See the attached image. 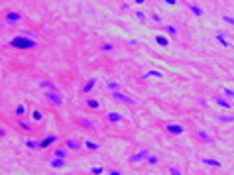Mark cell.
I'll use <instances>...</instances> for the list:
<instances>
[{"label":"cell","instance_id":"2e32d148","mask_svg":"<svg viewBox=\"0 0 234 175\" xmlns=\"http://www.w3.org/2000/svg\"><path fill=\"white\" fill-rule=\"evenodd\" d=\"M65 146H67L69 150H81L85 144H81V142H77V140H67L65 142Z\"/></svg>","mask_w":234,"mask_h":175},{"label":"cell","instance_id":"d6a6232c","mask_svg":"<svg viewBox=\"0 0 234 175\" xmlns=\"http://www.w3.org/2000/svg\"><path fill=\"white\" fill-rule=\"evenodd\" d=\"M148 163H152V165H157V163H159V159H157L156 156H152V154H150V156H148Z\"/></svg>","mask_w":234,"mask_h":175},{"label":"cell","instance_id":"f35d334b","mask_svg":"<svg viewBox=\"0 0 234 175\" xmlns=\"http://www.w3.org/2000/svg\"><path fill=\"white\" fill-rule=\"evenodd\" d=\"M110 175H122V171H116V169H112V171H110Z\"/></svg>","mask_w":234,"mask_h":175},{"label":"cell","instance_id":"d590c367","mask_svg":"<svg viewBox=\"0 0 234 175\" xmlns=\"http://www.w3.org/2000/svg\"><path fill=\"white\" fill-rule=\"evenodd\" d=\"M222 20L226 22V24H230V26H234V18H232V16H226V14H224V16H222Z\"/></svg>","mask_w":234,"mask_h":175},{"label":"cell","instance_id":"d6986e66","mask_svg":"<svg viewBox=\"0 0 234 175\" xmlns=\"http://www.w3.org/2000/svg\"><path fill=\"white\" fill-rule=\"evenodd\" d=\"M53 156L55 157H61V159H67V151H65V148H55L53 150Z\"/></svg>","mask_w":234,"mask_h":175},{"label":"cell","instance_id":"836d02e7","mask_svg":"<svg viewBox=\"0 0 234 175\" xmlns=\"http://www.w3.org/2000/svg\"><path fill=\"white\" fill-rule=\"evenodd\" d=\"M18 126H20V128H24L26 132H30V130H32V126H30V124H26V122H22V120H18Z\"/></svg>","mask_w":234,"mask_h":175},{"label":"cell","instance_id":"44dd1931","mask_svg":"<svg viewBox=\"0 0 234 175\" xmlns=\"http://www.w3.org/2000/svg\"><path fill=\"white\" fill-rule=\"evenodd\" d=\"M85 104L89 106V108H100V103H98L97 98H87V100H85Z\"/></svg>","mask_w":234,"mask_h":175},{"label":"cell","instance_id":"ab89813d","mask_svg":"<svg viewBox=\"0 0 234 175\" xmlns=\"http://www.w3.org/2000/svg\"><path fill=\"white\" fill-rule=\"evenodd\" d=\"M165 4H177V0H165Z\"/></svg>","mask_w":234,"mask_h":175},{"label":"cell","instance_id":"4dcf8cb0","mask_svg":"<svg viewBox=\"0 0 234 175\" xmlns=\"http://www.w3.org/2000/svg\"><path fill=\"white\" fill-rule=\"evenodd\" d=\"M167 169H169V173L171 175H183V173H181L179 169H177V167H175V165H169V167H167Z\"/></svg>","mask_w":234,"mask_h":175},{"label":"cell","instance_id":"74e56055","mask_svg":"<svg viewBox=\"0 0 234 175\" xmlns=\"http://www.w3.org/2000/svg\"><path fill=\"white\" fill-rule=\"evenodd\" d=\"M136 18L144 22V20H146V14H144V12H140V10H138V12H136Z\"/></svg>","mask_w":234,"mask_h":175},{"label":"cell","instance_id":"ac0fdd59","mask_svg":"<svg viewBox=\"0 0 234 175\" xmlns=\"http://www.w3.org/2000/svg\"><path fill=\"white\" fill-rule=\"evenodd\" d=\"M106 120L108 122H120L122 120V114L120 112H108L106 114Z\"/></svg>","mask_w":234,"mask_h":175},{"label":"cell","instance_id":"5b68a950","mask_svg":"<svg viewBox=\"0 0 234 175\" xmlns=\"http://www.w3.org/2000/svg\"><path fill=\"white\" fill-rule=\"evenodd\" d=\"M45 98L49 100V103H53L55 106H61V104H63V98H61L55 91H47V93H45Z\"/></svg>","mask_w":234,"mask_h":175},{"label":"cell","instance_id":"ffe728a7","mask_svg":"<svg viewBox=\"0 0 234 175\" xmlns=\"http://www.w3.org/2000/svg\"><path fill=\"white\" fill-rule=\"evenodd\" d=\"M216 120L226 124V122H234V116H230V114H218V116H216Z\"/></svg>","mask_w":234,"mask_h":175},{"label":"cell","instance_id":"7a4b0ae2","mask_svg":"<svg viewBox=\"0 0 234 175\" xmlns=\"http://www.w3.org/2000/svg\"><path fill=\"white\" fill-rule=\"evenodd\" d=\"M22 18H24V14H20V12H8L6 18H4V26L12 28V26H16L18 22H22Z\"/></svg>","mask_w":234,"mask_h":175},{"label":"cell","instance_id":"8d00e7d4","mask_svg":"<svg viewBox=\"0 0 234 175\" xmlns=\"http://www.w3.org/2000/svg\"><path fill=\"white\" fill-rule=\"evenodd\" d=\"M152 20H153V22H157V24H159V26H163V20H162V18H159V16H157V14H152Z\"/></svg>","mask_w":234,"mask_h":175},{"label":"cell","instance_id":"f546056e","mask_svg":"<svg viewBox=\"0 0 234 175\" xmlns=\"http://www.w3.org/2000/svg\"><path fill=\"white\" fill-rule=\"evenodd\" d=\"M91 173L93 175H102V173H104V167H93Z\"/></svg>","mask_w":234,"mask_h":175},{"label":"cell","instance_id":"603a6c76","mask_svg":"<svg viewBox=\"0 0 234 175\" xmlns=\"http://www.w3.org/2000/svg\"><path fill=\"white\" fill-rule=\"evenodd\" d=\"M162 28H163V30H165L167 34H171V35H177V34H179V30H177L175 26H165V24H163Z\"/></svg>","mask_w":234,"mask_h":175},{"label":"cell","instance_id":"d4e9b609","mask_svg":"<svg viewBox=\"0 0 234 175\" xmlns=\"http://www.w3.org/2000/svg\"><path fill=\"white\" fill-rule=\"evenodd\" d=\"M85 148H89V150H94V151H97V150H100V144H94V142H89V140H87V142H85Z\"/></svg>","mask_w":234,"mask_h":175},{"label":"cell","instance_id":"e575fe53","mask_svg":"<svg viewBox=\"0 0 234 175\" xmlns=\"http://www.w3.org/2000/svg\"><path fill=\"white\" fill-rule=\"evenodd\" d=\"M16 114H18V116H24V114H26V106H24V104H20V106L16 108Z\"/></svg>","mask_w":234,"mask_h":175},{"label":"cell","instance_id":"30bf717a","mask_svg":"<svg viewBox=\"0 0 234 175\" xmlns=\"http://www.w3.org/2000/svg\"><path fill=\"white\" fill-rule=\"evenodd\" d=\"M148 156H150V151H148V150H142L140 154L130 156V162H142V159H148Z\"/></svg>","mask_w":234,"mask_h":175},{"label":"cell","instance_id":"8fae6325","mask_svg":"<svg viewBox=\"0 0 234 175\" xmlns=\"http://www.w3.org/2000/svg\"><path fill=\"white\" fill-rule=\"evenodd\" d=\"M216 41L221 43L222 47H228V45H230V41L226 40V34H224V32H218V34H216Z\"/></svg>","mask_w":234,"mask_h":175},{"label":"cell","instance_id":"4fadbf2b","mask_svg":"<svg viewBox=\"0 0 234 175\" xmlns=\"http://www.w3.org/2000/svg\"><path fill=\"white\" fill-rule=\"evenodd\" d=\"M150 77H159V79H163V73L157 71V69H152V71H148V73H144V75H142V79H150Z\"/></svg>","mask_w":234,"mask_h":175},{"label":"cell","instance_id":"7402d4cb","mask_svg":"<svg viewBox=\"0 0 234 175\" xmlns=\"http://www.w3.org/2000/svg\"><path fill=\"white\" fill-rule=\"evenodd\" d=\"M189 10H191V12L195 14V16H205V10H203V8H199V6H193V4H191V6H189Z\"/></svg>","mask_w":234,"mask_h":175},{"label":"cell","instance_id":"60d3db41","mask_svg":"<svg viewBox=\"0 0 234 175\" xmlns=\"http://www.w3.org/2000/svg\"><path fill=\"white\" fill-rule=\"evenodd\" d=\"M136 2H138V4H144V2H146V0H136Z\"/></svg>","mask_w":234,"mask_h":175},{"label":"cell","instance_id":"6da1fadb","mask_svg":"<svg viewBox=\"0 0 234 175\" xmlns=\"http://www.w3.org/2000/svg\"><path fill=\"white\" fill-rule=\"evenodd\" d=\"M10 45H12V47H18V49H35L40 43H38V40L28 38V35L20 34V35H16L14 40H10Z\"/></svg>","mask_w":234,"mask_h":175},{"label":"cell","instance_id":"4316f807","mask_svg":"<svg viewBox=\"0 0 234 175\" xmlns=\"http://www.w3.org/2000/svg\"><path fill=\"white\" fill-rule=\"evenodd\" d=\"M222 94H224V98H234V91L232 89H226V87H224V89H222Z\"/></svg>","mask_w":234,"mask_h":175},{"label":"cell","instance_id":"9a60e30c","mask_svg":"<svg viewBox=\"0 0 234 175\" xmlns=\"http://www.w3.org/2000/svg\"><path fill=\"white\" fill-rule=\"evenodd\" d=\"M94 85H97V77H91V79H89V81H87V85L83 87V89H81V91H83V93H91Z\"/></svg>","mask_w":234,"mask_h":175},{"label":"cell","instance_id":"52a82bcc","mask_svg":"<svg viewBox=\"0 0 234 175\" xmlns=\"http://www.w3.org/2000/svg\"><path fill=\"white\" fill-rule=\"evenodd\" d=\"M49 165H51V167H55V169H61V167H65V165H67V159H61V157H53V159H51V162H49Z\"/></svg>","mask_w":234,"mask_h":175},{"label":"cell","instance_id":"3957f363","mask_svg":"<svg viewBox=\"0 0 234 175\" xmlns=\"http://www.w3.org/2000/svg\"><path fill=\"white\" fill-rule=\"evenodd\" d=\"M110 94H112V98H114V100H120V103H126V104H136V98L126 97V94H122L120 91H112Z\"/></svg>","mask_w":234,"mask_h":175},{"label":"cell","instance_id":"7c38bea8","mask_svg":"<svg viewBox=\"0 0 234 175\" xmlns=\"http://www.w3.org/2000/svg\"><path fill=\"white\" fill-rule=\"evenodd\" d=\"M195 136L199 138L201 142H213V138H210L207 132H205V130H197V132H195Z\"/></svg>","mask_w":234,"mask_h":175},{"label":"cell","instance_id":"83f0119b","mask_svg":"<svg viewBox=\"0 0 234 175\" xmlns=\"http://www.w3.org/2000/svg\"><path fill=\"white\" fill-rule=\"evenodd\" d=\"M28 148H30V150H38L40 148V142H35V140H28Z\"/></svg>","mask_w":234,"mask_h":175},{"label":"cell","instance_id":"ba28073f","mask_svg":"<svg viewBox=\"0 0 234 175\" xmlns=\"http://www.w3.org/2000/svg\"><path fill=\"white\" fill-rule=\"evenodd\" d=\"M57 140H59V136H55V134H49V136L45 138V140H41V142H40V148H47L49 144H53V142H57Z\"/></svg>","mask_w":234,"mask_h":175},{"label":"cell","instance_id":"277c9868","mask_svg":"<svg viewBox=\"0 0 234 175\" xmlns=\"http://www.w3.org/2000/svg\"><path fill=\"white\" fill-rule=\"evenodd\" d=\"M165 132L167 134H173V136H179L185 132V128L181 124H165Z\"/></svg>","mask_w":234,"mask_h":175},{"label":"cell","instance_id":"f1b7e54d","mask_svg":"<svg viewBox=\"0 0 234 175\" xmlns=\"http://www.w3.org/2000/svg\"><path fill=\"white\" fill-rule=\"evenodd\" d=\"M110 49H114V43H102L100 45V51H110Z\"/></svg>","mask_w":234,"mask_h":175},{"label":"cell","instance_id":"8992f818","mask_svg":"<svg viewBox=\"0 0 234 175\" xmlns=\"http://www.w3.org/2000/svg\"><path fill=\"white\" fill-rule=\"evenodd\" d=\"M215 104L221 106V108H232V106H234L228 98H222V97H216V98H215Z\"/></svg>","mask_w":234,"mask_h":175},{"label":"cell","instance_id":"e0dca14e","mask_svg":"<svg viewBox=\"0 0 234 175\" xmlns=\"http://www.w3.org/2000/svg\"><path fill=\"white\" fill-rule=\"evenodd\" d=\"M40 87H43V89H47V91H59L57 89V85L55 83H51V81H40Z\"/></svg>","mask_w":234,"mask_h":175},{"label":"cell","instance_id":"9c48e42d","mask_svg":"<svg viewBox=\"0 0 234 175\" xmlns=\"http://www.w3.org/2000/svg\"><path fill=\"white\" fill-rule=\"evenodd\" d=\"M77 124H79V126H83V128H89V130H97V126H94L89 118H77Z\"/></svg>","mask_w":234,"mask_h":175},{"label":"cell","instance_id":"5bb4252c","mask_svg":"<svg viewBox=\"0 0 234 175\" xmlns=\"http://www.w3.org/2000/svg\"><path fill=\"white\" fill-rule=\"evenodd\" d=\"M203 163L210 165V167H222V163L218 162V159H213V157H203Z\"/></svg>","mask_w":234,"mask_h":175},{"label":"cell","instance_id":"cb8c5ba5","mask_svg":"<svg viewBox=\"0 0 234 175\" xmlns=\"http://www.w3.org/2000/svg\"><path fill=\"white\" fill-rule=\"evenodd\" d=\"M156 41L159 43V45H169V40H167V38H163V35H156Z\"/></svg>","mask_w":234,"mask_h":175},{"label":"cell","instance_id":"484cf974","mask_svg":"<svg viewBox=\"0 0 234 175\" xmlns=\"http://www.w3.org/2000/svg\"><path fill=\"white\" fill-rule=\"evenodd\" d=\"M106 87H108L110 91H118V89H120V83H118V81H108Z\"/></svg>","mask_w":234,"mask_h":175},{"label":"cell","instance_id":"1f68e13d","mask_svg":"<svg viewBox=\"0 0 234 175\" xmlns=\"http://www.w3.org/2000/svg\"><path fill=\"white\" fill-rule=\"evenodd\" d=\"M32 118H34V120H38V122H40V120L43 118V114H41L40 110H34V112H32Z\"/></svg>","mask_w":234,"mask_h":175}]
</instances>
